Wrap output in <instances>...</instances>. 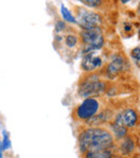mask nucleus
I'll return each mask as SVG.
<instances>
[{"label":"nucleus","instance_id":"5","mask_svg":"<svg viewBox=\"0 0 140 158\" xmlns=\"http://www.w3.org/2000/svg\"><path fill=\"white\" fill-rule=\"evenodd\" d=\"M113 121L127 128L129 131H136L140 128V113L134 106H126L115 113Z\"/></svg>","mask_w":140,"mask_h":158},{"label":"nucleus","instance_id":"20","mask_svg":"<svg viewBox=\"0 0 140 158\" xmlns=\"http://www.w3.org/2000/svg\"><path fill=\"white\" fill-rule=\"evenodd\" d=\"M2 145H1V142H0V158H2Z\"/></svg>","mask_w":140,"mask_h":158},{"label":"nucleus","instance_id":"18","mask_svg":"<svg viewBox=\"0 0 140 158\" xmlns=\"http://www.w3.org/2000/svg\"><path fill=\"white\" fill-rule=\"evenodd\" d=\"M66 29V23L63 21H57L55 24V31L57 33L58 32H63Z\"/></svg>","mask_w":140,"mask_h":158},{"label":"nucleus","instance_id":"15","mask_svg":"<svg viewBox=\"0 0 140 158\" xmlns=\"http://www.w3.org/2000/svg\"><path fill=\"white\" fill-rule=\"evenodd\" d=\"M130 57L134 64L140 69V46H136L130 51Z\"/></svg>","mask_w":140,"mask_h":158},{"label":"nucleus","instance_id":"21","mask_svg":"<svg viewBox=\"0 0 140 158\" xmlns=\"http://www.w3.org/2000/svg\"><path fill=\"white\" fill-rule=\"evenodd\" d=\"M114 158H126V157L122 156V155H120V154H117V155H115V157H114Z\"/></svg>","mask_w":140,"mask_h":158},{"label":"nucleus","instance_id":"17","mask_svg":"<svg viewBox=\"0 0 140 158\" xmlns=\"http://www.w3.org/2000/svg\"><path fill=\"white\" fill-rule=\"evenodd\" d=\"M2 135H3V139H2V142H1V145H2V150L6 151V150H9L11 148V140L9 138V135L6 132V130H3L2 131Z\"/></svg>","mask_w":140,"mask_h":158},{"label":"nucleus","instance_id":"6","mask_svg":"<svg viewBox=\"0 0 140 158\" xmlns=\"http://www.w3.org/2000/svg\"><path fill=\"white\" fill-rule=\"evenodd\" d=\"M75 19H77V24L82 28V30L100 27V25L104 23L103 17L99 13L90 11L85 8L78 9Z\"/></svg>","mask_w":140,"mask_h":158},{"label":"nucleus","instance_id":"4","mask_svg":"<svg viewBox=\"0 0 140 158\" xmlns=\"http://www.w3.org/2000/svg\"><path fill=\"white\" fill-rule=\"evenodd\" d=\"M80 41L83 44V54L100 51L105 45V37L101 27L84 29L80 32Z\"/></svg>","mask_w":140,"mask_h":158},{"label":"nucleus","instance_id":"2","mask_svg":"<svg viewBox=\"0 0 140 158\" xmlns=\"http://www.w3.org/2000/svg\"><path fill=\"white\" fill-rule=\"evenodd\" d=\"M107 90V84L105 81H101L96 73H87L84 79L79 83L78 94L82 98L97 97L104 94Z\"/></svg>","mask_w":140,"mask_h":158},{"label":"nucleus","instance_id":"1","mask_svg":"<svg viewBox=\"0 0 140 158\" xmlns=\"http://www.w3.org/2000/svg\"><path fill=\"white\" fill-rule=\"evenodd\" d=\"M117 141L107 127H85L78 135V148L81 156L88 151L115 148Z\"/></svg>","mask_w":140,"mask_h":158},{"label":"nucleus","instance_id":"22","mask_svg":"<svg viewBox=\"0 0 140 158\" xmlns=\"http://www.w3.org/2000/svg\"><path fill=\"white\" fill-rule=\"evenodd\" d=\"M138 31H139V37H140V29L138 30Z\"/></svg>","mask_w":140,"mask_h":158},{"label":"nucleus","instance_id":"9","mask_svg":"<svg viewBox=\"0 0 140 158\" xmlns=\"http://www.w3.org/2000/svg\"><path fill=\"white\" fill-rule=\"evenodd\" d=\"M138 138L134 135V133H130L127 137H125L124 139L120 140L117 142V145H115V150L117 153L122 156L126 158H132L138 152Z\"/></svg>","mask_w":140,"mask_h":158},{"label":"nucleus","instance_id":"10","mask_svg":"<svg viewBox=\"0 0 140 158\" xmlns=\"http://www.w3.org/2000/svg\"><path fill=\"white\" fill-rule=\"evenodd\" d=\"M115 113L109 109H103L97 115H95L90 121L85 122L86 127H103V125H108L114 118Z\"/></svg>","mask_w":140,"mask_h":158},{"label":"nucleus","instance_id":"11","mask_svg":"<svg viewBox=\"0 0 140 158\" xmlns=\"http://www.w3.org/2000/svg\"><path fill=\"white\" fill-rule=\"evenodd\" d=\"M107 128L110 130V132L112 133L113 138L115 139V141H120V140L124 139L125 137H127L128 135H130V131L128 130L127 128H125L124 126L120 125V124L115 123L114 121H111L110 123L108 124V127Z\"/></svg>","mask_w":140,"mask_h":158},{"label":"nucleus","instance_id":"7","mask_svg":"<svg viewBox=\"0 0 140 158\" xmlns=\"http://www.w3.org/2000/svg\"><path fill=\"white\" fill-rule=\"evenodd\" d=\"M129 67L127 59L124 57V55L115 54L111 57V60L107 64L105 67L106 77L110 80H113L117 77L122 72L126 71Z\"/></svg>","mask_w":140,"mask_h":158},{"label":"nucleus","instance_id":"19","mask_svg":"<svg viewBox=\"0 0 140 158\" xmlns=\"http://www.w3.org/2000/svg\"><path fill=\"white\" fill-rule=\"evenodd\" d=\"M124 31L125 32H133V25L132 24H124Z\"/></svg>","mask_w":140,"mask_h":158},{"label":"nucleus","instance_id":"3","mask_svg":"<svg viewBox=\"0 0 140 158\" xmlns=\"http://www.w3.org/2000/svg\"><path fill=\"white\" fill-rule=\"evenodd\" d=\"M101 110H103V104L100 99L97 97L85 98L74 108L72 116L77 121L85 123L98 114Z\"/></svg>","mask_w":140,"mask_h":158},{"label":"nucleus","instance_id":"8","mask_svg":"<svg viewBox=\"0 0 140 158\" xmlns=\"http://www.w3.org/2000/svg\"><path fill=\"white\" fill-rule=\"evenodd\" d=\"M107 61V57L100 54L99 51L87 53L83 56L81 61V69L84 72H94L96 70L104 68Z\"/></svg>","mask_w":140,"mask_h":158},{"label":"nucleus","instance_id":"13","mask_svg":"<svg viewBox=\"0 0 140 158\" xmlns=\"http://www.w3.org/2000/svg\"><path fill=\"white\" fill-rule=\"evenodd\" d=\"M61 14L63 16V19L67 23L70 24H77V19L75 16L70 12V10L65 6V4H62L61 6Z\"/></svg>","mask_w":140,"mask_h":158},{"label":"nucleus","instance_id":"12","mask_svg":"<svg viewBox=\"0 0 140 158\" xmlns=\"http://www.w3.org/2000/svg\"><path fill=\"white\" fill-rule=\"evenodd\" d=\"M115 148H106V150H93L88 151L82 155V158H114L117 155Z\"/></svg>","mask_w":140,"mask_h":158},{"label":"nucleus","instance_id":"14","mask_svg":"<svg viewBox=\"0 0 140 158\" xmlns=\"http://www.w3.org/2000/svg\"><path fill=\"white\" fill-rule=\"evenodd\" d=\"M78 43H79V37H78V35H73V33H69V35H66L65 44L67 48H73L74 46L78 45Z\"/></svg>","mask_w":140,"mask_h":158},{"label":"nucleus","instance_id":"16","mask_svg":"<svg viewBox=\"0 0 140 158\" xmlns=\"http://www.w3.org/2000/svg\"><path fill=\"white\" fill-rule=\"evenodd\" d=\"M81 3L85 4L88 8H99L105 3V1H101V0H81Z\"/></svg>","mask_w":140,"mask_h":158}]
</instances>
